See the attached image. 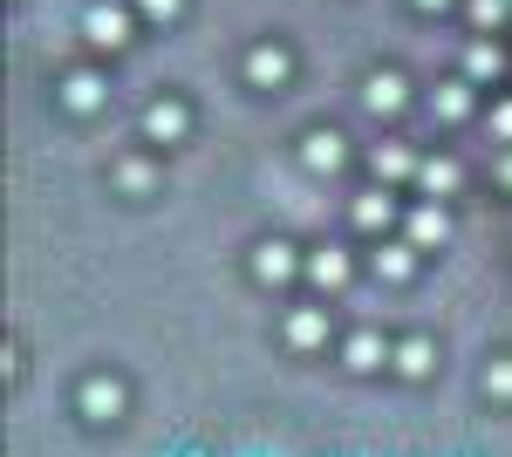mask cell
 Returning <instances> with one entry per match:
<instances>
[{"label": "cell", "instance_id": "1", "mask_svg": "<svg viewBox=\"0 0 512 457\" xmlns=\"http://www.w3.org/2000/svg\"><path fill=\"white\" fill-rule=\"evenodd\" d=\"M82 28H89V41H103V48H123V41H130V14H123V7H103V0H96V7L82 14Z\"/></svg>", "mask_w": 512, "mask_h": 457}, {"label": "cell", "instance_id": "2", "mask_svg": "<svg viewBox=\"0 0 512 457\" xmlns=\"http://www.w3.org/2000/svg\"><path fill=\"white\" fill-rule=\"evenodd\" d=\"M117 410H123V389H117V382H103V376H96V382H82V417L110 423Z\"/></svg>", "mask_w": 512, "mask_h": 457}, {"label": "cell", "instance_id": "3", "mask_svg": "<svg viewBox=\"0 0 512 457\" xmlns=\"http://www.w3.org/2000/svg\"><path fill=\"white\" fill-rule=\"evenodd\" d=\"M301 164H308V171H335V164H342V137H335V130H315V137L301 144Z\"/></svg>", "mask_w": 512, "mask_h": 457}, {"label": "cell", "instance_id": "4", "mask_svg": "<svg viewBox=\"0 0 512 457\" xmlns=\"http://www.w3.org/2000/svg\"><path fill=\"white\" fill-rule=\"evenodd\" d=\"M253 273H260V280H287V273H294V246H287V239H267V246L253 253Z\"/></svg>", "mask_w": 512, "mask_h": 457}, {"label": "cell", "instance_id": "5", "mask_svg": "<svg viewBox=\"0 0 512 457\" xmlns=\"http://www.w3.org/2000/svg\"><path fill=\"white\" fill-rule=\"evenodd\" d=\"M362 103H369L376 116H383V110H403V76H390V69H383V76H369Z\"/></svg>", "mask_w": 512, "mask_h": 457}, {"label": "cell", "instance_id": "6", "mask_svg": "<svg viewBox=\"0 0 512 457\" xmlns=\"http://www.w3.org/2000/svg\"><path fill=\"white\" fill-rule=\"evenodd\" d=\"M451 239V219L437 212V205H424L417 219H410V246H444Z\"/></svg>", "mask_w": 512, "mask_h": 457}, {"label": "cell", "instance_id": "7", "mask_svg": "<svg viewBox=\"0 0 512 457\" xmlns=\"http://www.w3.org/2000/svg\"><path fill=\"white\" fill-rule=\"evenodd\" d=\"M417 185L431 191V198L458 191V164H451V157H431V164H417Z\"/></svg>", "mask_w": 512, "mask_h": 457}, {"label": "cell", "instance_id": "8", "mask_svg": "<svg viewBox=\"0 0 512 457\" xmlns=\"http://www.w3.org/2000/svg\"><path fill=\"white\" fill-rule=\"evenodd\" d=\"M144 130H151L158 144H171V137L185 130V110H178V103H151V110H144Z\"/></svg>", "mask_w": 512, "mask_h": 457}, {"label": "cell", "instance_id": "9", "mask_svg": "<svg viewBox=\"0 0 512 457\" xmlns=\"http://www.w3.org/2000/svg\"><path fill=\"white\" fill-rule=\"evenodd\" d=\"M62 96H69V110H96L103 103V82L89 76V69H76V76L62 82Z\"/></svg>", "mask_w": 512, "mask_h": 457}, {"label": "cell", "instance_id": "10", "mask_svg": "<svg viewBox=\"0 0 512 457\" xmlns=\"http://www.w3.org/2000/svg\"><path fill=\"white\" fill-rule=\"evenodd\" d=\"M321 335H328V321H321L315 307H301V314H294V321H287V342H294V348H315Z\"/></svg>", "mask_w": 512, "mask_h": 457}, {"label": "cell", "instance_id": "11", "mask_svg": "<svg viewBox=\"0 0 512 457\" xmlns=\"http://www.w3.org/2000/svg\"><path fill=\"white\" fill-rule=\"evenodd\" d=\"M308 273H315L321 287H342V280H349V260H342V253H335V246H321L315 260H308Z\"/></svg>", "mask_w": 512, "mask_h": 457}, {"label": "cell", "instance_id": "12", "mask_svg": "<svg viewBox=\"0 0 512 457\" xmlns=\"http://www.w3.org/2000/svg\"><path fill=\"white\" fill-rule=\"evenodd\" d=\"M246 76H253V82H280V76H287V55H280V48H253Z\"/></svg>", "mask_w": 512, "mask_h": 457}, {"label": "cell", "instance_id": "13", "mask_svg": "<svg viewBox=\"0 0 512 457\" xmlns=\"http://www.w3.org/2000/svg\"><path fill=\"white\" fill-rule=\"evenodd\" d=\"M403 171H417L403 144H376V178H403Z\"/></svg>", "mask_w": 512, "mask_h": 457}, {"label": "cell", "instance_id": "14", "mask_svg": "<svg viewBox=\"0 0 512 457\" xmlns=\"http://www.w3.org/2000/svg\"><path fill=\"white\" fill-rule=\"evenodd\" d=\"M355 226H390V198H383V191L355 198Z\"/></svg>", "mask_w": 512, "mask_h": 457}, {"label": "cell", "instance_id": "15", "mask_svg": "<svg viewBox=\"0 0 512 457\" xmlns=\"http://www.w3.org/2000/svg\"><path fill=\"white\" fill-rule=\"evenodd\" d=\"M376 362H383V342H376V335L362 328V335L349 342V369H376Z\"/></svg>", "mask_w": 512, "mask_h": 457}, {"label": "cell", "instance_id": "16", "mask_svg": "<svg viewBox=\"0 0 512 457\" xmlns=\"http://www.w3.org/2000/svg\"><path fill=\"white\" fill-rule=\"evenodd\" d=\"M396 369H403V376H424V369H431V342H403L396 348Z\"/></svg>", "mask_w": 512, "mask_h": 457}, {"label": "cell", "instance_id": "17", "mask_svg": "<svg viewBox=\"0 0 512 457\" xmlns=\"http://www.w3.org/2000/svg\"><path fill=\"white\" fill-rule=\"evenodd\" d=\"M410 253H417V246H383V253H376V273L403 280V273H410Z\"/></svg>", "mask_w": 512, "mask_h": 457}, {"label": "cell", "instance_id": "18", "mask_svg": "<svg viewBox=\"0 0 512 457\" xmlns=\"http://www.w3.org/2000/svg\"><path fill=\"white\" fill-rule=\"evenodd\" d=\"M465 110H472L465 82H444V89H437V116H465Z\"/></svg>", "mask_w": 512, "mask_h": 457}, {"label": "cell", "instance_id": "19", "mask_svg": "<svg viewBox=\"0 0 512 457\" xmlns=\"http://www.w3.org/2000/svg\"><path fill=\"white\" fill-rule=\"evenodd\" d=\"M485 396H512V362H492L485 369Z\"/></svg>", "mask_w": 512, "mask_h": 457}, {"label": "cell", "instance_id": "20", "mask_svg": "<svg viewBox=\"0 0 512 457\" xmlns=\"http://www.w3.org/2000/svg\"><path fill=\"white\" fill-rule=\"evenodd\" d=\"M472 21L478 28H499L506 21V0H472Z\"/></svg>", "mask_w": 512, "mask_h": 457}, {"label": "cell", "instance_id": "21", "mask_svg": "<svg viewBox=\"0 0 512 457\" xmlns=\"http://www.w3.org/2000/svg\"><path fill=\"white\" fill-rule=\"evenodd\" d=\"M472 76H499V48L478 41V48H472Z\"/></svg>", "mask_w": 512, "mask_h": 457}, {"label": "cell", "instance_id": "22", "mask_svg": "<svg viewBox=\"0 0 512 457\" xmlns=\"http://www.w3.org/2000/svg\"><path fill=\"white\" fill-rule=\"evenodd\" d=\"M492 130H499V137H512V103H499V110H492Z\"/></svg>", "mask_w": 512, "mask_h": 457}, {"label": "cell", "instance_id": "23", "mask_svg": "<svg viewBox=\"0 0 512 457\" xmlns=\"http://www.w3.org/2000/svg\"><path fill=\"white\" fill-rule=\"evenodd\" d=\"M144 14H178V0H144Z\"/></svg>", "mask_w": 512, "mask_h": 457}, {"label": "cell", "instance_id": "24", "mask_svg": "<svg viewBox=\"0 0 512 457\" xmlns=\"http://www.w3.org/2000/svg\"><path fill=\"white\" fill-rule=\"evenodd\" d=\"M417 7H444V0H417Z\"/></svg>", "mask_w": 512, "mask_h": 457}]
</instances>
